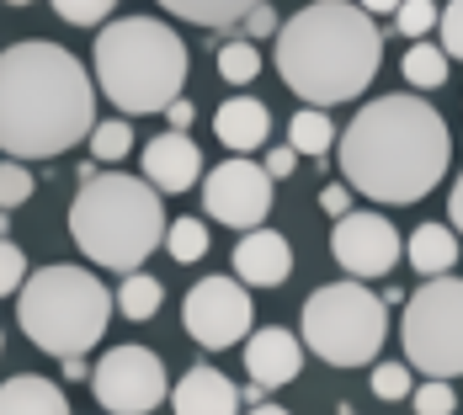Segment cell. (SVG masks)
I'll return each mask as SVG.
<instances>
[{"instance_id": "obj_40", "label": "cell", "mask_w": 463, "mask_h": 415, "mask_svg": "<svg viewBox=\"0 0 463 415\" xmlns=\"http://www.w3.org/2000/svg\"><path fill=\"white\" fill-rule=\"evenodd\" d=\"M245 415H288V410H282V405H250Z\"/></svg>"}, {"instance_id": "obj_33", "label": "cell", "mask_w": 463, "mask_h": 415, "mask_svg": "<svg viewBox=\"0 0 463 415\" xmlns=\"http://www.w3.org/2000/svg\"><path fill=\"white\" fill-rule=\"evenodd\" d=\"M437 33H442V53H448V59H463V0L442 5V16H437Z\"/></svg>"}, {"instance_id": "obj_22", "label": "cell", "mask_w": 463, "mask_h": 415, "mask_svg": "<svg viewBox=\"0 0 463 415\" xmlns=\"http://www.w3.org/2000/svg\"><path fill=\"white\" fill-rule=\"evenodd\" d=\"M250 0H165V16H186L197 27H234L245 22Z\"/></svg>"}, {"instance_id": "obj_18", "label": "cell", "mask_w": 463, "mask_h": 415, "mask_svg": "<svg viewBox=\"0 0 463 415\" xmlns=\"http://www.w3.org/2000/svg\"><path fill=\"white\" fill-rule=\"evenodd\" d=\"M0 415H70V400L43 373H16L0 383Z\"/></svg>"}, {"instance_id": "obj_31", "label": "cell", "mask_w": 463, "mask_h": 415, "mask_svg": "<svg viewBox=\"0 0 463 415\" xmlns=\"http://www.w3.org/2000/svg\"><path fill=\"white\" fill-rule=\"evenodd\" d=\"M53 16L70 22V27H96L101 16H112V0H59Z\"/></svg>"}, {"instance_id": "obj_29", "label": "cell", "mask_w": 463, "mask_h": 415, "mask_svg": "<svg viewBox=\"0 0 463 415\" xmlns=\"http://www.w3.org/2000/svg\"><path fill=\"white\" fill-rule=\"evenodd\" d=\"M411 405H416V415H453L458 394H453V383H437V378H426L420 389H411Z\"/></svg>"}, {"instance_id": "obj_5", "label": "cell", "mask_w": 463, "mask_h": 415, "mask_svg": "<svg viewBox=\"0 0 463 415\" xmlns=\"http://www.w3.org/2000/svg\"><path fill=\"white\" fill-rule=\"evenodd\" d=\"M70 234L86 250V261L107 272H139L155 256V245L165 240V208L160 192L144 176H91L70 203Z\"/></svg>"}, {"instance_id": "obj_2", "label": "cell", "mask_w": 463, "mask_h": 415, "mask_svg": "<svg viewBox=\"0 0 463 415\" xmlns=\"http://www.w3.org/2000/svg\"><path fill=\"white\" fill-rule=\"evenodd\" d=\"M341 176L346 192H363L383 208H411L448 176L453 138L431 101L378 96L341 128Z\"/></svg>"}, {"instance_id": "obj_30", "label": "cell", "mask_w": 463, "mask_h": 415, "mask_svg": "<svg viewBox=\"0 0 463 415\" xmlns=\"http://www.w3.org/2000/svg\"><path fill=\"white\" fill-rule=\"evenodd\" d=\"M373 394L378 400H411V368L405 363H378L373 368Z\"/></svg>"}, {"instance_id": "obj_14", "label": "cell", "mask_w": 463, "mask_h": 415, "mask_svg": "<svg viewBox=\"0 0 463 415\" xmlns=\"http://www.w3.org/2000/svg\"><path fill=\"white\" fill-rule=\"evenodd\" d=\"M234 282L240 288H282L293 272V245L278 230H250L234 245Z\"/></svg>"}, {"instance_id": "obj_25", "label": "cell", "mask_w": 463, "mask_h": 415, "mask_svg": "<svg viewBox=\"0 0 463 415\" xmlns=\"http://www.w3.org/2000/svg\"><path fill=\"white\" fill-rule=\"evenodd\" d=\"M219 75L230 80V86H250L256 75H261V53L250 38H234V43L219 48Z\"/></svg>"}, {"instance_id": "obj_23", "label": "cell", "mask_w": 463, "mask_h": 415, "mask_svg": "<svg viewBox=\"0 0 463 415\" xmlns=\"http://www.w3.org/2000/svg\"><path fill=\"white\" fill-rule=\"evenodd\" d=\"M400 70H405V80H411L416 91H437V86L448 80V53L437 43H411V53L400 59Z\"/></svg>"}, {"instance_id": "obj_1", "label": "cell", "mask_w": 463, "mask_h": 415, "mask_svg": "<svg viewBox=\"0 0 463 415\" xmlns=\"http://www.w3.org/2000/svg\"><path fill=\"white\" fill-rule=\"evenodd\" d=\"M96 128V86L70 48L27 38L0 48V155L27 165L75 149Z\"/></svg>"}, {"instance_id": "obj_11", "label": "cell", "mask_w": 463, "mask_h": 415, "mask_svg": "<svg viewBox=\"0 0 463 415\" xmlns=\"http://www.w3.org/2000/svg\"><path fill=\"white\" fill-rule=\"evenodd\" d=\"M203 208H208V219L250 234L272 213V182L256 160H224L203 176Z\"/></svg>"}, {"instance_id": "obj_35", "label": "cell", "mask_w": 463, "mask_h": 415, "mask_svg": "<svg viewBox=\"0 0 463 415\" xmlns=\"http://www.w3.org/2000/svg\"><path fill=\"white\" fill-rule=\"evenodd\" d=\"M293 165H298V155L278 144V149H267V160H261V171H267V182H282V176H293Z\"/></svg>"}, {"instance_id": "obj_15", "label": "cell", "mask_w": 463, "mask_h": 415, "mask_svg": "<svg viewBox=\"0 0 463 415\" xmlns=\"http://www.w3.org/2000/svg\"><path fill=\"white\" fill-rule=\"evenodd\" d=\"M203 176V149L186 134H155L144 144V182L155 192H192Z\"/></svg>"}, {"instance_id": "obj_4", "label": "cell", "mask_w": 463, "mask_h": 415, "mask_svg": "<svg viewBox=\"0 0 463 415\" xmlns=\"http://www.w3.org/2000/svg\"><path fill=\"white\" fill-rule=\"evenodd\" d=\"M96 91L128 118L139 112H165L182 101L186 86V43L176 38L171 22L160 16H112L96 33Z\"/></svg>"}, {"instance_id": "obj_20", "label": "cell", "mask_w": 463, "mask_h": 415, "mask_svg": "<svg viewBox=\"0 0 463 415\" xmlns=\"http://www.w3.org/2000/svg\"><path fill=\"white\" fill-rule=\"evenodd\" d=\"M160 304H165L160 277L128 272L123 282H118V315H123V320H155V315H160Z\"/></svg>"}, {"instance_id": "obj_10", "label": "cell", "mask_w": 463, "mask_h": 415, "mask_svg": "<svg viewBox=\"0 0 463 415\" xmlns=\"http://www.w3.org/2000/svg\"><path fill=\"white\" fill-rule=\"evenodd\" d=\"M250 320H256L250 293H245L234 277H203V282L182 298L186 335H192L197 346H208V352H224L234 341H245V335H250Z\"/></svg>"}, {"instance_id": "obj_28", "label": "cell", "mask_w": 463, "mask_h": 415, "mask_svg": "<svg viewBox=\"0 0 463 415\" xmlns=\"http://www.w3.org/2000/svg\"><path fill=\"white\" fill-rule=\"evenodd\" d=\"M437 16H442V5H431V0H405V5H394V27H400L405 38H416V43H426V33L437 27Z\"/></svg>"}, {"instance_id": "obj_9", "label": "cell", "mask_w": 463, "mask_h": 415, "mask_svg": "<svg viewBox=\"0 0 463 415\" xmlns=\"http://www.w3.org/2000/svg\"><path fill=\"white\" fill-rule=\"evenodd\" d=\"M91 394L107 415H149L155 405L171 400L165 383V363L149 346H112L101 363L91 368Z\"/></svg>"}, {"instance_id": "obj_21", "label": "cell", "mask_w": 463, "mask_h": 415, "mask_svg": "<svg viewBox=\"0 0 463 415\" xmlns=\"http://www.w3.org/2000/svg\"><path fill=\"white\" fill-rule=\"evenodd\" d=\"M330 144H335V123H330V112H315V107L293 112V123H288V149H293V155H315V160H320Z\"/></svg>"}, {"instance_id": "obj_38", "label": "cell", "mask_w": 463, "mask_h": 415, "mask_svg": "<svg viewBox=\"0 0 463 415\" xmlns=\"http://www.w3.org/2000/svg\"><path fill=\"white\" fill-rule=\"evenodd\" d=\"M165 118H171V134H186L192 128V101H171Z\"/></svg>"}, {"instance_id": "obj_19", "label": "cell", "mask_w": 463, "mask_h": 415, "mask_svg": "<svg viewBox=\"0 0 463 415\" xmlns=\"http://www.w3.org/2000/svg\"><path fill=\"white\" fill-rule=\"evenodd\" d=\"M405 256H411V267H416L426 282H431V277H448L458 267V234L448 230V224H420V230H411Z\"/></svg>"}, {"instance_id": "obj_24", "label": "cell", "mask_w": 463, "mask_h": 415, "mask_svg": "<svg viewBox=\"0 0 463 415\" xmlns=\"http://www.w3.org/2000/svg\"><path fill=\"white\" fill-rule=\"evenodd\" d=\"M208 245H213V234L203 230V219H171V224H165V250H171V261H182V267L203 261Z\"/></svg>"}, {"instance_id": "obj_12", "label": "cell", "mask_w": 463, "mask_h": 415, "mask_svg": "<svg viewBox=\"0 0 463 415\" xmlns=\"http://www.w3.org/2000/svg\"><path fill=\"white\" fill-rule=\"evenodd\" d=\"M330 256L341 261V272H352V282H373V277L394 272V261L405 256V240L400 230L383 219V213H346L335 219L330 230Z\"/></svg>"}, {"instance_id": "obj_17", "label": "cell", "mask_w": 463, "mask_h": 415, "mask_svg": "<svg viewBox=\"0 0 463 415\" xmlns=\"http://www.w3.org/2000/svg\"><path fill=\"white\" fill-rule=\"evenodd\" d=\"M171 410L176 415H240V389L219 368H192L171 389Z\"/></svg>"}, {"instance_id": "obj_32", "label": "cell", "mask_w": 463, "mask_h": 415, "mask_svg": "<svg viewBox=\"0 0 463 415\" xmlns=\"http://www.w3.org/2000/svg\"><path fill=\"white\" fill-rule=\"evenodd\" d=\"M22 282H27V256L11 240H0V298H11Z\"/></svg>"}, {"instance_id": "obj_6", "label": "cell", "mask_w": 463, "mask_h": 415, "mask_svg": "<svg viewBox=\"0 0 463 415\" xmlns=\"http://www.w3.org/2000/svg\"><path fill=\"white\" fill-rule=\"evenodd\" d=\"M112 320V293L107 282L86 267H38L27 272V282L16 288V325L33 346H43L48 357L70 363L86 357L96 341L107 335Z\"/></svg>"}, {"instance_id": "obj_27", "label": "cell", "mask_w": 463, "mask_h": 415, "mask_svg": "<svg viewBox=\"0 0 463 415\" xmlns=\"http://www.w3.org/2000/svg\"><path fill=\"white\" fill-rule=\"evenodd\" d=\"M33 192H38V182H33V171H27V165H16V160H0V213L22 208Z\"/></svg>"}, {"instance_id": "obj_39", "label": "cell", "mask_w": 463, "mask_h": 415, "mask_svg": "<svg viewBox=\"0 0 463 415\" xmlns=\"http://www.w3.org/2000/svg\"><path fill=\"white\" fill-rule=\"evenodd\" d=\"M64 378H70V383H75V378H91V368H86V357H70V363H64Z\"/></svg>"}, {"instance_id": "obj_34", "label": "cell", "mask_w": 463, "mask_h": 415, "mask_svg": "<svg viewBox=\"0 0 463 415\" xmlns=\"http://www.w3.org/2000/svg\"><path fill=\"white\" fill-rule=\"evenodd\" d=\"M245 33H250V38H267V33H278V11H272L267 0H250V11H245Z\"/></svg>"}, {"instance_id": "obj_41", "label": "cell", "mask_w": 463, "mask_h": 415, "mask_svg": "<svg viewBox=\"0 0 463 415\" xmlns=\"http://www.w3.org/2000/svg\"><path fill=\"white\" fill-rule=\"evenodd\" d=\"M0 346H5V341H0Z\"/></svg>"}, {"instance_id": "obj_26", "label": "cell", "mask_w": 463, "mask_h": 415, "mask_svg": "<svg viewBox=\"0 0 463 415\" xmlns=\"http://www.w3.org/2000/svg\"><path fill=\"white\" fill-rule=\"evenodd\" d=\"M134 149V128H128V118H112V123H96L91 128V160H123Z\"/></svg>"}, {"instance_id": "obj_8", "label": "cell", "mask_w": 463, "mask_h": 415, "mask_svg": "<svg viewBox=\"0 0 463 415\" xmlns=\"http://www.w3.org/2000/svg\"><path fill=\"white\" fill-rule=\"evenodd\" d=\"M405 363L437 383L463 378V277H431L405 298Z\"/></svg>"}, {"instance_id": "obj_13", "label": "cell", "mask_w": 463, "mask_h": 415, "mask_svg": "<svg viewBox=\"0 0 463 415\" xmlns=\"http://www.w3.org/2000/svg\"><path fill=\"white\" fill-rule=\"evenodd\" d=\"M304 368V341L293 335V330H282V325H261V330H250L245 335V373H250V383L267 394V389H282V383H293Z\"/></svg>"}, {"instance_id": "obj_37", "label": "cell", "mask_w": 463, "mask_h": 415, "mask_svg": "<svg viewBox=\"0 0 463 415\" xmlns=\"http://www.w3.org/2000/svg\"><path fill=\"white\" fill-rule=\"evenodd\" d=\"M448 230L463 234V176L453 182V192H448Z\"/></svg>"}, {"instance_id": "obj_7", "label": "cell", "mask_w": 463, "mask_h": 415, "mask_svg": "<svg viewBox=\"0 0 463 415\" xmlns=\"http://www.w3.org/2000/svg\"><path fill=\"white\" fill-rule=\"evenodd\" d=\"M304 346L325 357L330 368H363L368 357L383 352L389 335V309L368 282H325L304 298Z\"/></svg>"}, {"instance_id": "obj_3", "label": "cell", "mask_w": 463, "mask_h": 415, "mask_svg": "<svg viewBox=\"0 0 463 415\" xmlns=\"http://www.w3.org/2000/svg\"><path fill=\"white\" fill-rule=\"evenodd\" d=\"M278 75L282 86L330 112L335 101H357L383 64V33L363 5L346 0H315L278 27Z\"/></svg>"}, {"instance_id": "obj_36", "label": "cell", "mask_w": 463, "mask_h": 415, "mask_svg": "<svg viewBox=\"0 0 463 415\" xmlns=\"http://www.w3.org/2000/svg\"><path fill=\"white\" fill-rule=\"evenodd\" d=\"M320 208L330 213V219H346V213H352V192H346V186H325Z\"/></svg>"}, {"instance_id": "obj_16", "label": "cell", "mask_w": 463, "mask_h": 415, "mask_svg": "<svg viewBox=\"0 0 463 415\" xmlns=\"http://www.w3.org/2000/svg\"><path fill=\"white\" fill-rule=\"evenodd\" d=\"M213 134H219V144L230 149V160H245L250 149L267 144V134H272V112H267V101H256V96H230V101L213 112Z\"/></svg>"}]
</instances>
